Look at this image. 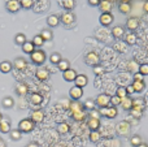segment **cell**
Instances as JSON below:
<instances>
[{"label":"cell","mask_w":148,"mask_h":147,"mask_svg":"<svg viewBox=\"0 0 148 147\" xmlns=\"http://www.w3.org/2000/svg\"><path fill=\"white\" fill-rule=\"evenodd\" d=\"M84 63H86L87 65H91V67H96V65H99L100 63V56L97 52H94V51H90L86 54V56H84Z\"/></svg>","instance_id":"cell-2"},{"label":"cell","mask_w":148,"mask_h":147,"mask_svg":"<svg viewBox=\"0 0 148 147\" xmlns=\"http://www.w3.org/2000/svg\"><path fill=\"white\" fill-rule=\"evenodd\" d=\"M116 129H117V133L120 135L126 137V135H129V133H130V124H129L127 121H121L117 124Z\"/></svg>","instance_id":"cell-7"},{"label":"cell","mask_w":148,"mask_h":147,"mask_svg":"<svg viewBox=\"0 0 148 147\" xmlns=\"http://www.w3.org/2000/svg\"><path fill=\"white\" fill-rule=\"evenodd\" d=\"M125 42L127 46H134V44L138 42V36H136V34L134 33H129V34H125Z\"/></svg>","instance_id":"cell-22"},{"label":"cell","mask_w":148,"mask_h":147,"mask_svg":"<svg viewBox=\"0 0 148 147\" xmlns=\"http://www.w3.org/2000/svg\"><path fill=\"white\" fill-rule=\"evenodd\" d=\"M140 25V20L139 17H129L127 21H126V27L129 30H136Z\"/></svg>","instance_id":"cell-12"},{"label":"cell","mask_w":148,"mask_h":147,"mask_svg":"<svg viewBox=\"0 0 148 147\" xmlns=\"http://www.w3.org/2000/svg\"><path fill=\"white\" fill-rule=\"evenodd\" d=\"M113 48H114L116 51H118L120 54H125V52L127 51V44L122 41H117L114 44H113Z\"/></svg>","instance_id":"cell-25"},{"label":"cell","mask_w":148,"mask_h":147,"mask_svg":"<svg viewBox=\"0 0 148 147\" xmlns=\"http://www.w3.org/2000/svg\"><path fill=\"white\" fill-rule=\"evenodd\" d=\"M47 23H48L51 27H56V26L60 23V17L59 16H56V14L48 16V18H47Z\"/></svg>","instance_id":"cell-30"},{"label":"cell","mask_w":148,"mask_h":147,"mask_svg":"<svg viewBox=\"0 0 148 147\" xmlns=\"http://www.w3.org/2000/svg\"><path fill=\"white\" fill-rule=\"evenodd\" d=\"M60 21H61L62 23H64L65 26H70V25H73L74 22H75V14H74L73 12H65V13H62L61 14V17H60Z\"/></svg>","instance_id":"cell-6"},{"label":"cell","mask_w":148,"mask_h":147,"mask_svg":"<svg viewBox=\"0 0 148 147\" xmlns=\"http://www.w3.org/2000/svg\"><path fill=\"white\" fill-rule=\"evenodd\" d=\"M30 120L34 122V124H40V122L44 120V112L42 111V109H35V111L31 112Z\"/></svg>","instance_id":"cell-9"},{"label":"cell","mask_w":148,"mask_h":147,"mask_svg":"<svg viewBox=\"0 0 148 147\" xmlns=\"http://www.w3.org/2000/svg\"><path fill=\"white\" fill-rule=\"evenodd\" d=\"M40 36L43 38L44 42H47V41H51L52 36H53V34H52V31L49 30V29H44V30H42Z\"/></svg>","instance_id":"cell-38"},{"label":"cell","mask_w":148,"mask_h":147,"mask_svg":"<svg viewBox=\"0 0 148 147\" xmlns=\"http://www.w3.org/2000/svg\"><path fill=\"white\" fill-rule=\"evenodd\" d=\"M144 107H146V103H144V100L142 98L140 99H135V100L133 99V108L131 109H136V111L143 112Z\"/></svg>","instance_id":"cell-27"},{"label":"cell","mask_w":148,"mask_h":147,"mask_svg":"<svg viewBox=\"0 0 148 147\" xmlns=\"http://www.w3.org/2000/svg\"><path fill=\"white\" fill-rule=\"evenodd\" d=\"M113 8V4L110 0H101L99 4V9L101 10V13H110Z\"/></svg>","instance_id":"cell-15"},{"label":"cell","mask_w":148,"mask_h":147,"mask_svg":"<svg viewBox=\"0 0 148 147\" xmlns=\"http://www.w3.org/2000/svg\"><path fill=\"white\" fill-rule=\"evenodd\" d=\"M131 85H133L135 93H142V91H144V89H146V83H144V81H134Z\"/></svg>","instance_id":"cell-31"},{"label":"cell","mask_w":148,"mask_h":147,"mask_svg":"<svg viewBox=\"0 0 148 147\" xmlns=\"http://www.w3.org/2000/svg\"><path fill=\"white\" fill-rule=\"evenodd\" d=\"M21 3V8H25V9H30L34 7V0H20Z\"/></svg>","instance_id":"cell-46"},{"label":"cell","mask_w":148,"mask_h":147,"mask_svg":"<svg viewBox=\"0 0 148 147\" xmlns=\"http://www.w3.org/2000/svg\"><path fill=\"white\" fill-rule=\"evenodd\" d=\"M69 130H70V125L68 124V122H61V124H59V126H57V132L62 135L69 133Z\"/></svg>","instance_id":"cell-34"},{"label":"cell","mask_w":148,"mask_h":147,"mask_svg":"<svg viewBox=\"0 0 148 147\" xmlns=\"http://www.w3.org/2000/svg\"><path fill=\"white\" fill-rule=\"evenodd\" d=\"M87 126L91 129V132H94V130H99L100 119H92V117H90L88 121H87Z\"/></svg>","instance_id":"cell-23"},{"label":"cell","mask_w":148,"mask_h":147,"mask_svg":"<svg viewBox=\"0 0 148 147\" xmlns=\"http://www.w3.org/2000/svg\"><path fill=\"white\" fill-rule=\"evenodd\" d=\"M112 35L114 39H117V41H120L122 36H125V27L121 25L118 26H114V27L112 29Z\"/></svg>","instance_id":"cell-13"},{"label":"cell","mask_w":148,"mask_h":147,"mask_svg":"<svg viewBox=\"0 0 148 147\" xmlns=\"http://www.w3.org/2000/svg\"><path fill=\"white\" fill-rule=\"evenodd\" d=\"M69 95L73 100H79V99L83 96V89L78 87V86H74L69 90Z\"/></svg>","instance_id":"cell-11"},{"label":"cell","mask_w":148,"mask_h":147,"mask_svg":"<svg viewBox=\"0 0 148 147\" xmlns=\"http://www.w3.org/2000/svg\"><path fill=\"white\" fill-rule=\"evenodd\" d=\"M126 91H127V95H131V94H134V93H135V91H134L133 85H129V86H126Z\"/></svg>","instance_id":"cell-54"},{"label":"cell","mask_w":148,"mask_h":147,"mask_svg":"<svg viewBox=\"0 0 148 147\" xmlns=\"http://www.w3.org/2000/svg\"><path fill=\"white\" fill-rule=\"evenodd\" d=\"M100 133H99V130H94V132H91L90 133V141H91L92 143H97L100 141Z\"/></svg>","instance_id":"cell-40"},{"label":"cell","mask_w":148,"mask_h":147,"mask_svg":"<svg viewBox=\"0 0 148 147\" xmlns=\"http://www.w3.org/2000/svg\"><path fill=\"white\" fill-rule=\"evenodd\" d=\"M131 0H120V3H130Z\"/></svg>","instance_id":"cell-58"},{"label":"cell","mask_w":148,"mask_h":147,"mask_svg":"<svg viewBox=\"0 0 148 147\" xmlns=\"http://www.w3.org/2000/svg\"><path fill=\"white\" fill-rule=\"evenodd\" d=\"M74 82H75V86L83 89L84 86H87V83H88V78H87L86 74H78Z\"/></svg>","instance_id":"cell-17"},{"label":"cell","mask_w":148,"mask_h":147,"mask_svg":"<svg viewBox=\"0 0 148 147\" xmlns=\"http://www.w3.org/2000/svg\"><path fill=\"white\" fill-rule=\"evenodd\" d=\"M30 59H31V61H33L34 64L42 65V64H44V61H46L47 55H46V52H44L43 49L39 48V49H35V51L30 55Z\"/></svg>","instance_id":"cell-1"},{"label":"cell","mask_w":148,"mask_h":147,"mask_svg":"<svg viewBox=\"0 0 148 147\" xmlns=\"http://www.w3.org/2000/svg\"><path fill=\"white\" fill-rule=\"evenodd\" d=\"M34 126H35V124H34L30 119H23V120H21V121L18 122V130H20L21 133H30V132H33Z\"/></svg>","instance_id":"cell-3"},{"label":"cell","mask_w":148,"mask_h":147,"mask_svg":"<svg viewBox=\"0 0 148 147\" xmlns=\"http://www.w3.org/2000/svg\"><path fill=\"white\" fill-rule=\"evenodd\" d=\"M118 10H120L122 14H129L131 12V4L130 3H121L118 5Z\"/></svg>","instance_id":"cell-32"},{"label":"cell","mask_w":148,"mask_h":147,"mask_svg":"<svg viewBox=\"0 0 148 147\" xmlns=\"http://www.w3.org/2000/svg\"><path fill=\"white\" fill-rule=\"evenodd\" d=\"M69 108H70V112H72V113H74V112H79V111H84L83 104L79 103V100H73L72 103L69 104Z\"/></svg>","instance_id":"cell-26"},{"label":"cell","mask_w":148,"mask_h":147,"mask_svg":"<svg viewBox=\"0 0 148 147\" xmlns=\"http://www.w3.org/2000/svg\"><path fill=\"white\" fill-rule=\"evenodd\" d=\"M26 147H39V146H38V143H35V142H31V143H29V145L26 146Z\"/></svg>","instance_id":"cell-57"},{"label":"cell","mask_w":148,"mask_h":147,"mask_svg":"<svg viewBox=\"0 0 148 147\" xmlns=\"http://www.w3.org/2000/svg\"><path fill=\"white\" fill-rule=\"evenodd\" d=\"M139 147H147L146 145H140V146H139Z\"/></svg>","instance_id":"cell-60"},{"label":"cell","mask_w":148,"mask_h":147,"mask_svg":"<svg viewBox=\"0 0 148 147\" xmlns=\"http://www.w3.org/2000/svg\"><path fill=\"white\" fill-rule=\"evenodd\" d=\"M95 100H92V99H88V100H86L84 102V104H83V108L84 109H88V111H92V109H95Z\"/></svg>","instance_id":"cell-48"},{"label":"cell","mask_w":148,"mask_h":147,"mask_svg":"<svg viewBox=\"0 0 148 147\" xmlns=\"http://www.w3.org/2000/svg\"><path fill=\"white\" fill-rule=\"evenodd\" d=\"M13 67L17 70H23L27 67V63H26V60L22 59V57H17V59L14 60V63H13Z\"/></svg>","instance_id":"cell-24"},{"label":"cell","mask_w":148,"mask_h":147,"mask_svg":"<svg viewBox=\"0 0 148 147\" xmlns=\"http://www.w3.org/2000/svg\"><path fill=\"white\" fill-rule=\"evenodd\" d=\"M90 117H92V119H100L99 111H96V109H92V111H90Z\"/></svg>","instance_id":"cell-52"},{"label":"cell","mask_w":148,"mask_h":147,"mask_svg":"<svg viewBox=\"0 0 148 147\" xmlns=\"http://www.w3.org/2000/svg\"><path fill=\"white\" fill-rule=\"evenodd\" d=\"M22 51L25 52V54L31 55L34 51H35V46L33 44V42H27V41H26L25 43L22 44Z\"/></svg>","instance_id":"cell-29"},{"label":"cell","mask_w":148,"mask_h":147,"mask_svg":"<svg viewBox=\"0 0 148 147\" xmlns=\"http://www.w3.org/2000/svg\"><path fill=\"white\" fill-rule=\"evenodd\" d=\"M130 143H131V146H134V147H139L142 145L140 135H133V137H131V139H130Z\"/></svg>","instance_id":"cell-44"},{"label":"cell","mask_w":148,"mask_h":147,"mask_svg":"<svg viewBox=\"0 0 148 147\" xmlns=\"http://www.w3.org/2000/svg\"><path fill=\"white\" fill-rule=\"evenodd\" d=\"M116 95L118 96V98L123 99L127 96V91H126V87L125 86H120V87L117 89V91H116Z\"/></svg>","instance_id":"cell-43"},{"label":"cell","mask_w":148,"mask_h":147,"mask_svg":"<svg viewBox=\"0 0 148 147\" xmlns=\"http://www.w3.org/2000/svg\"><path fill=\"white\" fill-rule=\"evenodd\" d=\"M1 119H3V115H1V113H0V121H1Z\"/></svg>","instance_id":"cell-59"},{"label":"cell","mask_w":148,"mask_h":147,"mask_svg":"<svg viewBox=\"0 0 148 147\" xmlns=\"http://www.w3.org/2000/svg\"><path fill=\"white\" fill-rule=\"evenodd\" d=\"M27 91H29L27 85H26V83H23V82L18 83V85L16 86V94H17V95H20V96H25L26 94H27Z\"/></svg>","instance_id":"cell-21"},{"label":"cell","mask_w":148,"mask_h":147,"mask_svg":"<svg viewBox=\"0 0 148 147\" xmlns=\"http://www.w3.org/2000/svg\"><path fill=\"white\" fill-rule=\"evenodd\" d=\"M14 42H16V44H18V46H22V44L26 42V35L22 33L17 34V35L14 36Z\"/></svg>","instance_id":"cell-42"},{"label":"cell","mask_w":148,"mask_h":147,"mask_svg":"<svg viewBox=\"0 0 148 147\" xmlns=\"http://www.w3.org/2000/svg\"><path fill=\"white\" fill-rule=\"evenodd\" d=\"M127 69H129V72L138 73L139 72V64L135 61V60H131V61H129V64H127Z\"/></svg>","instance_id":"cell-37"},{"label":"cell","mask_w":148,"mask_h":147,"mask_svg":"<svg viewBox=\"0 0 148 147\" xmlns=\"http://www.w3.org/2000/svg\"><path fill=\"white\" fill-rule=\"evenodd\" d=\"M113 20H114V17H113L112 13H101V14H100V17H99L100 25H103V26L112 25Z\"/></svg>","instance_id":"cell-10"},{"label":"cell","mask_w":148,"mask_h":147,"mask_svg":"<svg viewBox=\"0 0 148 147\" xmlns=\"http://www.w3.org/2000/svg\"><path fill=\"white\" fill-rule=\"evenodd\" d=\"M62 60V57H61V55L60 54H57V52H53V54L51 55V56H49V61L52 63V64H59L60 61H61Z\"/></svg>","instance_id":"cell-41"},{"label":"cell","mask_w":148,"mask_h":147,"mask_svg":"<svg viewBox=\"0 0 148 147\" xmlns=\"http://www.w3.org/2000/svg\"><path fill=\"white\" fill-rule=\"evenodd\" d=\"M57 68H59L60 70H61L62 73L65 72V70H68V69H70V63H69V60H65V59H62L61 61L57 64Z\"/></svg>","instance_id":"cell-36"},{"label":"cell","mask_w":148,"mask_h":147,"mask_svg":"<svg viewBox=\"0 0 148 147\" xmlns=\"http://www.w3.org/2000/svg\"><path fill=\"white\" fill-rule=\"evenodd\" d=\"M59 3L68 12H72V9L75 7V0H59Z\"/></svg>","instance_id":"cell-19"},{"label":"cell","mask_w":148,"mask_h":147,"mask_svg":"<svg viewBox=\"0 0 148 147\" xmlns=\"http://www.w3.org/2000/svg\"><path fill=\"white\" fill-rule=\"evenodd\" d=\"M10 138H12L13 141H20L21 137H22V133L20 132L18 129H14V130H10Z\"/></svg>","instance_id":"cell-45"},{"label":"cell","mask_w":148,"mask_h":147,"mask_svg":"<svg viewBox=\"0 0 148 147\" xmlns=\"http://www.w3.org/2000/svg\"><path fill=\"white\" fill-rule=\"evenodd\" d=\"M72 117L75 120V121H83V120L87 117V113H86V111L74 112V113H72Z\"/></svg>","instance_id":"cell-35"},{"label":"cell","mask_w":148,"mask_h":147,"mask_svg":"<svg viewBox=\"0 0 148 147\" xmlns=\"http://www.w3.org/2000/svg\"><path fill=\"white\" fill-rule=\"evenodd\" d=\"M139 73L142 76H148V64H140L139 65Z\"/></svg>","instance_id":"cell-50"},{"label":"cell","mask_w":148,"mask_h":147,"mask_svg":"<svg viewBox=\"0 0 148 147\" xmlns=\"http://www.w3.org/2000/svg\"><path fill=\"white\" fill-rule=\"evenodd\" d=\"M30 103L33 104V106H40L42 103H43V96H42V94L39 93H34L30 95Z\"/></svg>","instance_id":"cell-20"},{"label":"cell","mask_w":148,"mask_h":147,"mask_svg":"<svg viewBox=\"0 0 148 147\" xmlns=\"http://www.w3.org/2000/svg\"><path fill=\"white\" fill-rule=\"evenodd\" d=\"M100 1H101V0H88V4L90 5H92V7H99V4H100Z\"/></svg>","instance_id":"cell-55"},{"label":"cell","mask_w":148,"mask_h":147,"mask_svg":"<svg viewBox=\"0 0 148 147\" xmlns=\"http://www.w3.org/2000/svg\"><path fill=\"white\" fill-rule=\"evenodd\" d=\"M134 81H144V76H142L140 73H134Z\"/></svg>","instance_id":"cell-53"},{"label":"cell","mask_w":148,"mask_h":147,"mask_svg":"<svg viewBox=\"0 0 148 147\" xmlns=\"http://www.w3.org/2000/svg\"><path fill=\"white\" fill-rule=\"evenodd\" d=\"M1 104H3V107H4V108H12V107L14 106V100H13L10 96H5V98L3 99Z\"/></svg>","instance_id":"cell-39"},{"label":"cell","mask_w":148,"mask_h":147,"mask_svg":"<svg viewBox=\"0 0 148 147\" xmlns=\"http://www.w3.org/2000/svg\"><path fill=\"white\" fill-rule=\"evenodd\" d=\"M43 43H44V41H43V38L40 36V34H38V35L34 36L33 44H34L35 47H42V46H43Z\"/></svg>","instance_id":"cell-47"},{"label":"cell","mask_w":148,"mask_h":147,"mask_svg":"<svg viewBox=\"0 0 148 147\" xmlns=\"http://www.w3.org/2000/svg\"><path fill=\"white\" fill-rule=\"evenodd\" d=\"M121 107H122L125 111H130V109L133 108V99L129 95L126 96V98H123L122 102H121Z\"/></svg>","instance_id":"cell-28"},{"label":"cell","mask_w":148,"mask_h":147,"mask_svg":"<svg viewBox=\"0 0 148 147\" xmlns=\"http://www.w3.org/2000/svg\"><path fill=\"white\" fill-rule=\"evenodd\" d=\"M104 72H105V70H104V68H103L101 65H96V67H94V73L96 76H99V77L104 74Z\"/></svg>","instance_id":"cell-51"},{"label":"cell","mask_w":148,"mask_h":147,"mask_svg":"<svg viewBox=\"0 0 148 147\" xmlns=\"http://www.w3.org/2000/svg\"><path fill=\"white\" fill-rule=\"evenodd\" d=\"M35 77L38 78L39 81H47L49 78V72L46 68H39L35 72Z\"/></svg>","instance_id":"cell-14"},{"label":"cell","mask_w":148,"mask_h":147,"mask_svg":"<svg viewBox=\"0 0 148 147\" xmlns=\"http://www.w3.org/2000/svg\"><path fill=\"white\" fill-rule=\"evenodd\" d=\"M0 132L1 133H9L10 132V120L7 117H3L0 121Z\"/></svg>","instance_id":"cell-18"},{"label":"cell","mask_w":148,"mask_h":147,"mask_svg":"<svg viewBox=\"0 0 148 147\" xmlns=\"http://www.w3.org/2000/svg\"><path fill=\"white\" fill-rule=\"evenodd\" d=\"M13 65L10 61H3L0 63V72L1 73H9L10 70H12Z\"/></svg>","instance_id":"cell-33"},{"label":"cell","mask_w":148,"mask_h":147,"mask_svg":"<svg viewBox=\"0 0 148 147\" xmlns=\"http://www.w3.org/2000/svg\"><path fill=\"white\" fill-rule=\"evenodd\" d=\"M143 10L146 13H148V0H146V1H144V4H143Z\"/></svg>","instance_id":"cell-56"},{"label":"cell","mask_w":148,"mask_h":147,"mask_svg":"<svg viewBox=\"0 0 148 147\" xmlns=\"http://www.w3.org/2000/svg\"><path fill=\"white\" fill-rule=\"evenodd\" d=\"M121 102H122V99H121V98H118L117 95H113V96H110V106H113V107L121 106Z\"/></svg>","instance_id":"cell-49"},{"label":"cell","mask_w":148,"mask_h":147,"mask_svg":"<svg viewBox=\"0 0 148 147\" xmlns=\"http://www.w3.org/2000/svg\"><path fill=\"white\" fill-rule=\"evenodd\" d=\"M99 113H100V116H104V117H107V119H114L118 115V111H117V107L109 106V107H107V108H100Z\"/></svg>","instance_id":"cell-5"},{"label":"cell","mask_w":148,"mask_h":147,"mask_svg":"<svg viewBox=\"0 0 148 147\" xmlns=\"http://www.w3.org/2000/svg\"><path fill=\"white\" fill-rule=\"evenodd\" d=\"M5 8L10 13H17L21 9V3L20 0H8L7 4H5Z\"/></svg>","instance_id":"cell-8"},{"label":"cell","mask_w":148,"mask_h":147,"mask_svg":"<svg viewBox=\"0 0 148 147\" xmlns=\"http://www.w3.org/2000/svg\"><path fill=\"white\" fill-rule=\"evenodd\" d=\"M95 104L99 108H107V107H109L110 95H108V94H100V95H97V98L95 99Z\"/></svg>","instance_id":"cell-4"},{"label":"cell","mask_w":148,"mask_h":147,"mask_svg":"<svg viewBox=\"0 0 148 147\" xmlns=\"http://www.w3.org/2000/svg\"><path fill=\"white\" fill-rule=\"evenodd\" d=\"M77 72L74 69H68V70H65L64 73H62V77H64V80L66 81V82H74L75 81V78H77Z\"/></svg>","instance_id":"cell-16"}]
</instances>
